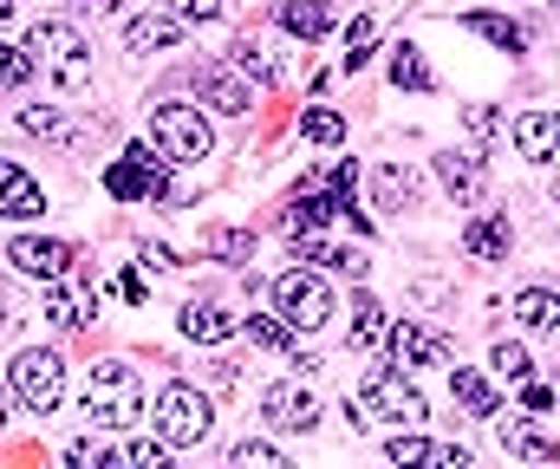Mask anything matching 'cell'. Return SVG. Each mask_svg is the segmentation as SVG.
<instances>
[{
  "mask_svg": "<svg viewBox=\"0 0 560 469\" xmlns=\"http://www.w3.org/2000/svg\"><path fill=\"white\" fill-rule=\"evenodd\" d=\"M20 52L33 59V72H46V79L66 85V92H79V85L92 79V46H85L66 20H33V33H26Z\"/></svg>",
  "mask_w": 560,
  "mask_h": 469,
  "instance_id": "obj_1",
  "label": "cell"
},
{
  "mask_svg": "<svg viewBox=\"0 0 560 469\" xmlns=\"http://www.w3.org/2000/svg\"><path fill=\"white\" fill-rule=\"evenodd\" d=\"M85 418L98 431H131L143 418V378L125 365V359H105L92 365V385H85Z\"/></svg>",
  "mask_w": 560,
  "mask_h": 469,
  "instance_id": "obj_2",
  "label": "cell"
},
{
  "mask_svg": "<svg viewBox=\"0 0 560 469\" xmlns=\"http://www.w3.org/2000/svg\"><path fill=\"white\" fill-rule=\"evenodd\" d=\"M209 424H215L209 391H196V385H163V398H156V437H163L170 450L202 444V437H209Z\"/></svg>",
  "mask_w": 560,
  "mask_h": 469,
  "instance_id": "obj_3",
  "label": "cell"
},
{
  "mask_svg": "<svg viewBox=\"0 0 560 469\" xmlns=\"http://www.w3.org/2000/svg\"><path fill=\"white\" fill-rule=\"evenodd\" d=\"M150 138H156V156H163V163H202V156L215 151V138H209V125L196 118V105H156Z\"/></svg>",
  "mask_w": 560,
  "mask_h": 469,
  "instance_id": "obj_4",
  "label": "cell"
},
{
  "mask_svg": "<svg viewBox=\"0 0 560 469\" xmlns=\"http://www.w3.org/2000/svg\"><path fill=\"white\" fill-rule=\"evenodd\" d=\"M59 398H66V359L59 352H20L13 359V404H26V411H59Z\"/></svg>",
  "mask_w": 560,
  "mask_h": 469,
  "instance_id": "obj_5",
  "label": "cell"
},
{
  "mask_svg": "<svg viewBox=\"0 0 560 469\" xmlns=\"http://www.w3.org/2000/svg\"><path fill=\"white\" fill-rule=\"evenodd\" d=\"M359 411L365 418H385V424H423V391L405 378V372H365L359 385Z\"/></svg>",
  "mask_w": 560,
  "mask_h": 469,
  "instance_id": "obj_6",
  "label": "cell"
},
{
  "mask_svg": "<svg viewBox=\"0 0 560 469\" xmlns=\"http://www.w3.org/2000/svg\"><path fill=\"white\" fill-rule=\"evenodd\" d=\"M275 313L287 319V326H300V332H319V326L332 319V288H326L319 274L293 268V274L275 281Z\"/></svg>",
  "mask_w": 560,
  "mask_h": 469,
  "instance_id": "obj_7",
  "label": "cell"
},
{
  "mask_svg": "<svg viewBox=\"0 0 560 469\" xmlns=\"http://www.w3.org/2000/svg\"><path fill=\"white\" fill-rule=\"evenodd\" d=\"M7 261L33 281H72L79 274V248L72 242H52V235H13L7 242Z\"/></svg>",
  "mask_w": 560,
  "mask_h": 469,
  "instance_id": "obj_8",
  "label": "cell"
},
{
  "mask_svg": "<svg viewBox=\"0 0 560 469\" xmlns=\"http://www.w3.org/2000/svg\"><path fill=\"white\" fill-rule=\"evenodd\" d=\"M105 189L125 196V202H163V196H170V169H163L156 151H131L125 163L105 169Z\"/></svg>",
  "mask_w": 560,
  "mask_h": 469,
  "instance_id": "obj_9",
  "label": "cell"
},
{
  "mask_svg": "<svg viewBox=\"0 0 560 469\" xmlns=\"http://www.w3.org/2000/svg\"><path fill=\"white\" fill-rule=\"evenodd\" d=\"M261 418H268L275 431H313V424H319V398L287 378V385H268V391H261Z\"/></svg>",
  "mask_w": 560,
  "mask_h": 469,
  "instance_id": "obj_10",
  "label": "cell"
},
{
  "mask_svg": "<svg viewBox=\"0 0 560 469\" xmlns=\"http://www.w3.org/2000/svg\"><path fill=\"white\" fill-rule=\"evenodd\" d=\"M385 345H392V359L398 365H450L456 352H450V339L443 332H430L418 319H405V326H385Z\"/></svg>",
  "mask_w": 560,
  "mask_h": 469,
  "instance_id": "obj_11",
  "label": "cell"
},
{
  "mask_svg": "<svg viewBox=\"0 0 560 469\" xmlns=\"http://www.w3.org/2000/svg\"><path fill=\"white\" fill-rule=\"evenodd\" d=\"M196 92H202V98H209V105H215L222 118H242V112L255 105V92H248V79H242V72H222V66H209V72L196 79Z\"/></svg>",
  "mask_w": 560,
  "mask_h": 469,
  "instance_id": "obj_12",
  "label": "cell"
},
{
  "mask_svg": "<svg viewBox=\"0 0 560 469\" xmlns=\"http://www.w3.org/2000/svg\"><path fill=\"white\" fill-rule=\"evenodd\" d=\"M39 209H46L39 183H33L20 163H7V156H0V215H7V222H20V215H39Z\"/></svg>",
  "mask_w": 560,
  "mask_h": 469,
  "instance_id": "obj_13",
  "label": "cell"
},
{
  "mask_svg": "<svg viewBox=\"0 0 560 469\" xmlns=\"http://www.w3.org/2000/svg\"><path fill=\"white\" fill-rule=\"evenodd\" d=\"M46 319L66 326V332H72V326H92V319H98V294H72L66 281H46Z\"/></svg>",
  "mask_w": 560,
  "mask_h": 469,
  "instance_id": "obj_14",
  "label": "cell"
},
{
  "mask_svg": "<svg viewBox=\"0 0 560 469\" xmlns=\"http://www.w3.org/2000/svg\"><path fill=\"white\" fill-rule=\"evenodd\" d=\"M125 46L131 52H170V46H183V26L163 13H138V20H125Z\"/></svg>",
  "mask_w": 560,
  "mask_h": 469,
  "instance_id": "obj_15",
  "label": "cell"
},
{
  "mask_svg": "<svg viewBox=\"0 0 560 469\" xmlns=\"http://www.w3.org/2000/svg\"><path fill=\"white\" fill-rule=\"evenodd\" d=\"M555 138H560L555 112H522V118H515V144H522L528 163H548V156H555Z\"/></svg>",
  "mask_w": 560,
  "mask_h": 469,
  "instance_id": "obj_16",
  "label": "cell"
},
{
  "mask_svg": "<svg viewBox=\"0 0 560 469\" xmlns=\"http://www.w3.org/2000/svg\"><path fill=\"white\" fill-rule=\"evenodd\" d=\"M463 248H469V255H482V261H509L515 235H509V222H502V215H476V222L463 228Z\"/></svg>",
  "mask_w": 560,
  "mask_h": 469,
  "instance_id": "obj_17",
  "label": "cell"
},
{
  "mask_svg": "<svg viewBox=\"0 0 560 469\" xmlns=\"http://www.w3.org/2000/svg\"><path fill=\"white\" fill-rule=\"evenodd\" d=\"M436 176H443V189H450L456 202H476V196H482V183H489L476 156H456V151H450V156H436Z\"/></svg>",
  "mask_w": 560,
  "mask_h": 469,
  "instance_id": "obj_18",
  "label": "cell"
},
{
  "mask_svg": "<svg viewBox=\"0 0 560 469\" xmlns=\"http://www.w3.org/2000/svg\"><path fill=\"white\" fill-rule=\"evenodd\" d=\"M293 261H319V268H332V274H365V261H359L352 248H332V242H319V235H293Z\"/></svg>",
  "mask_w": 560,
  "mask_h": 469,
  "instance_id": "obj_19",
  "label": "cell"
},
{
  "mask_svg": "<svg viewBox=\"0 0 560 469\" xmlns=\"http://www.w3.org/2000/svg\"><path fill=\"white\" fill-rule=\"evenodd\" d=\"M235 326H242V319H235V313H222V307H196V301L183 307V332H189L196 345H222Z\"/></svg>",
  "mask_w": 560,
  "mask_h": 469,
  "instance_id": "obj_20",
  "label": "cell"
},
{
  "mask_svg": "<svg viewBox=\"0 0 560 469\" xmlns=\"http://www.w3.org/2000/svg\"><path fill=\"white\" fill-rule=\"evenodd\" d=\"M275 20L293 33V39H326V26H332V13H326L319 0H280Z\"/></svg>",
  "mask_w": 560,
  "mask_h": 469,
  "instance_id": "obj_21",
  "label": "cell"
},
{
  "mask_svg": "<svg viewBox=\"0 0 560 469\" xmlns=\"http://www.w3.org/2000/svg\"><path fill=\"white\" fill-rule=\"evenodd\" d=\"M463 26L482 33V39L502 46V52H528V26H515V20H502V13H463Z\"/></svg>",
  "mask_w": 560,
  "mask_h": 469,
  "instance_id": "obj_22",
  "label": "cell"
},
{
  "mask_svg": "<svg viewBox=\"0 0 560 469\" xmlns=\"http://www.w3.org/2000/svg\"><path fill=\"white\" fill-rule=\"evenodd\" d=\"M450 391H456V404H463L469 418H495V411H502V404H495V391H489L469 365H456V372H450Z\"/></svg>",
  "mask_w": 560,
  "mask_h": 469,
  "instance_id": "obj_23",
  "label": "cell"
},
{
  "mask_svg": "<svg viewBox=\"0 0 560 469\" xmlns=\"http://www.w3.org/2000/svg\"><path fill=\"white\" fill-rule=\"evenodd\" d=\"M326 215H332V202H326V196H293L280 222H287V235H319V228H326Z\"/></svg>",
  "mask_w": 560,
  "mask_h": 469,
  "instance_id": "obj_24",
  "label": "cell"
},
{
  "mask_svg": "<svg viewBox=\"0 0 560 469\" xmlns=\"http://www.w3.org/2000/svg\"><path fill=\"white\" fill-rule=\"evenodd\" d=\"M202 255H215V261H248V255H255V228H209V235H202Z\"/></svg>",
  "mask_w": 560,
  "mask_h": 469,
  "instance_id": "obj_25",
  "label": "cell"
},
{
  "mask_svg": "<svg viewBox=\"0 0 560 469\" xmlns=\"http://www.w3.org/2000/svg\"><path fill=\"white\" fill-rule=\"evenodd\" d=\"M392 85H398V92H430V66H423V52L411 39L392 52Z\"/></svg>",
  "mask_w": 560,
  "mask_h": 469,
  "instance_id": "obj_26",
  "label": "cell"
},
{
  "mask_svg": "<svg viewBox=\"0 0 560 469\" xmlns=\"http://www.w3.org/2000/svg\"><path fill=\"white\" fill-rule=\"evenodd\" d=\"M515 319L535 326V332H548V326L560 319V301L548 294V288H528V294H515Z\"/></svg>",
  "mask_w": 560,
  "mask_h": 469,
  "instance_id": "obj_27",
  "label": "cell"
},
{
  "mask_svg": "<svg viewBox=\"0 0 560 469\" xmlns=\"http://www.w3.org/2000/svg\"><path fill=\"white\" fill-rule=\"evenodd\" d=\"M300 138L332 151V144H346V118H339V112H326V105H313V112L300 118Z\"/></svg>",
  "mask_w": 560,
  "mask_h": 469,
  "instance_id": "obj_28",
  "label": "cell"
},
{
  "mask_svg": "<svg viewBox=\"0 0 560 469\" xmlns=\"http://www.w3.org/2000/svg\"><path fill=\"white\" fill-rule=\"evenodd\" d=\"M398 202H405V209L418 202V176L398 169V163H385V169H378V209H398Z\"/></svg>",
  "mask_w": 560,
  "mask_h": 469,
  "instance_id": "obj_29",
  "label": "cell"
},
{
  "mask_svg": "<svg viewBox=\"0 0 560 469\" xmlns=\"http://www.w3.org/2000/svg\"><path fill=\"white\" fill-rule=\"evenodd\" d=\"M502 444H509L515 457H535V464H555V457H560V444L535 437V431H522V424H509V431H502Z\"/></svg>",
  "mask_w": 560,
  "mask_h": 469,
  "instance_id": "obj_30",
  "label": "cell"
},
{
  "mask_svg": "<svg viewBox=\"0 0 560 469\" xmlns=\"http://www.w3.org/2000/svg\"><path fill=\"white\" fill-rule=\"evenodd\" d=\"M20 131H33V138H59V144L72 138V125H66L59 112H46V105H26V112H20Z\"/></svg>",
  "mask_w": 560,
  "mask_h": 469,
  "instance_id": "obj_31",
  "label": "cell"
},
{
  "mask_svg": "<svg viewBox=\"0 0 560 469\" xmlns=\"http://www.w3.org/2000/svg\"><path fill=\"white\" fill-rule=\"evenodd\" d=\"M248 339H255V345H268V352H293L287 319H268V313H248Z\"/></svg>",
  "mask_w": 560,
  "mask_h": 469,
  "instance_id": "obj_32",
  "label": "cell"
},
{
  "mask_svg": "<svg viewBox=\"0 0 560 469\" xmlns=\"http://www.w3.org/2000/svg\"><path fill=\"white\" fill-rule=\"evenodd\" d=\"M372 39H378L372 20H352V26H346V72H359V66L372 59Z\"/></svg>",
  "mask_w": 560,
  "mask_h": 469,
  "instance_id": "obj_33",
  "label": "cell"
},
{
  "mask_svg": "<svg viewBox=\"0 0 560 469\" xmlns=\"http://www.w3.org/2000/svg\"><path fill=\"white\" fill-rule=\"evenodd\" d=\"M489 365H495V372H502V378H509V385H522V378H528V372H535V359H528V352H522V345H509V339H502V345H495V352H489Z\"/></svg>",
  "mask_w": 560,
  "mask_h": 469,
  "instance_id": "obj_34",
  "label": "cell"
},
{
  "mask_svg": "<svg viewBox=\"0 0 560 469\" xmlns=\"http://www.w3.org/2000/svg\"><path fill=\"white\" fill-rule=\"evenodd\" d=\"M385 339V307L378 301H359V319H352V345H378Z\"/></svg>",
  "mask_w": 560,
  "mask_h": 469,
  "instance_id": "obj_35",
  "label": "cell"
},
{
  "mask_svg": "<svg viewBox=\"0 0 560 469\" xmlns=\"http://www.w3.org/2000/svg\"><path fill=\"white\" fill-rule=\"evenodd\" d=\"M235 469H287L275 444H235Z\"/></svg>",
  "mask_w": 560,
  "mask_h": 469,
  "instance_id": "obj_36",
  "label": "cell"
},
{
  "mask_svg": "<svg viewBox=\"0 0 560 469\" xmlns=\"http://www.w3.org/2000/svg\"><path fill=\"white\" fill-rule=\"evenodd\" d=\"M26 79H33V59H26L20 46L0 39V85H26Z\"/></svg>",
  "mask_w": 560,
  "mask_h": 469,
  "instance_id": "obj_37",
  "label": "cell"
},
{
  "mask_svg": "<svg viewBox=\"0 0 560 469\" xmlns=\"http://www.w3.org/2000/svg\"><path fill=\"white\" fill-rule=\"evenodd\" d=\"M392 464H436V444H423V437H392Z\"/></svg>",
  "mask_w": 560,
  "mask_h": 469,
  "instance_id": "obj_38",
  "label": "cell"
},
{
  "mask_svg": "<svg viewBox=\"0 0 560 469\" xmlns=\"http://www.w3.org/2000/svg\"><path fill=\"white\" fill-rule=\"evenodd\" d=\"M163 450H170V444H163V437H156V444H125V457H118V464H131V469H163Z\"/></svg>",
  "mask_w": 560,
  "mask_h": 469,
  "instance_id": "obj_39",
  "label": "cell"
},
{
  "mask_svg": "<svg viewBox=\"0 0 560 469\" xmlns=\"http://www.w3.org/2000/svg\"><path fill=\"white\" fill-rule=\"evenodd\" d=\"M66 464H72V469H105V464H118V457H112V450H98V444H72V450H66Z\"/></svg>",
  "mask_w": 560,
  "mask_h": 469,
  "instance_id": "obj_40",
  "label": "cell"
},
{
  "mask_svg": "<svg viewBox=\"0 0 560 469\" xmlns=\"http://www.w3.org/2000/svg\"><path fill=\"white\" fill-rule=\"evenodd\" d=\"M163 7H170L176 20H215V13H222V0H163Z\"/></svg>",
  "mask_w": 560,
  "mask_h": 469,
  "instance_id": "obj_41",
  "label": "cell"
},
{
  "mask_svg": "<svg viewBox=\"0 0 560 469\" xmlns=\"http://www.w3.org/2000/svg\"><path fill=\"white\" fill-rule=\"evenodd\" d=\"M522 404H528V411H548V404H555V391H548V385H528V378H522Z\"/></svg>",
  "mask_w": 560,
  "mask_h": 469,
  "instance_id": "obj_42",
  "label": "cell"
},
{
  "mask_svg": "<svg viewBox=\"0 0 560 469\" xmlns=\"http://www.w3.org/2000/svg\"><path fill=\"white\" fill-rule=\"evenodd\" d=\"M469 131H476V138H495V112H489V105H476V112H469Z\"/></svg>",
  "mask_w": 560,
  "mask_h": 469,
  "instance_id": "obj_43",
  "label": "cell"
},
{
  "mask_svg": "<svg viewBox=\"0 0 560 469\" xmlns=\"http://www.w3.org/2000/svg\"><path fill=\"white\" fill-rule=\"evenodd\" d=\"M143 261H150V268H183V261H176V255H170L163 242H150V248H143Z\"/></svg>",
  "mask_w": 560,
  "mask_h": 469,
  "instance_id": "obj_44",
  "label": "cell"
},
{
  "mask_svg": "<svg viewBox=\"0 0 560 469\" xmlns=\"http://www.w3.org/2000/svg\"><path fill=\"white\" fill-rule=\"evenodd\" d=\"M7 418H13V391L0 385V431H7Z\"/></svg>",
  "mask_w": 560,
  "mask_h": 469,
  "instance_id": "obj_45",
  "label": "cell"
},
{
  "mask_svg": "<svg viewBox=\"0 0 560 469\" xmlns=\"http://www.w3.org/2000/svg\"><path fill=\"white\" fill-rule=\"evenodd\" d=\"M7 20H13V0H0V26H7Z\"/></svg>",
  "mask_w": 560,
  "mask_h": 469,
  "instance_id": "obj_46",
  "label": "cell"
}]
</instances>
